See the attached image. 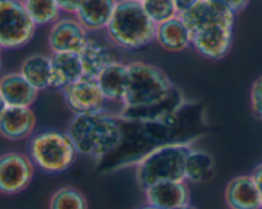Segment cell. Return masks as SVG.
<instances>
[{
    "instance_id": "1f68e13d",
    "label": "cell",
    "mask_w": 262,
    "mask_h": 209,
    "mask_svg": "<svg viewBox=\"0 0 262 209\" xmlns=\"http://www.w3.org/2000/svg\"><path fill=\"white\" fill-rule=\"evenodd\" d=\"M141 209H155V208H152V206H150V205H146V206H143V208H141Z\"/></svg>"
},
{
    "instance_id": "6da1fadb",
    "label": "cell",
    "mask_w": 262,
    "mask_h": 209,
    "mask_svg": "<svg viewBox=\"0 0 262 209\" xmlns=\"http://www.w3.org/2000/svg\"><path fill=\"white\" fill-rule=\"evenodd\" d=\"M129 87L118 117L129 121H163L171 119L186 104L183 93L165 71L145 61H130Z\"/></svg>"
},
{
    "instance_id": "277c9868",
    "label": "cell",
    "mask_w": 262,
    "mask_h": 209,
    "mask_svg": "<svg viewBox=\"0 0 262 209\" xmlns=\"http://www.w3.org/2000/svg\"><path fill=\"white\" fill-rule=\"evenodd\" d=\"M156 28L140 0L117 2L106 36L118 47L140 50L156 41Z\"/></svg>"
},
{
    "instance_id": "30bf717a",
    "label": "cell",
    "mask_w": 262,
    "mask_h": 209,
    "mask_svg": "<svg viewBox=\"0 0 262 209\" xmlns=\"http://www.w3.org/2000/svg\"><path fill=\"white\" fill-rule=\"evenodd\" d=\"M61 94L73 116L105 110L106 98L97 83V79L95 78L83 76L76 83L64 88Z\"/></svg>"
},
{
    "instance_id": "ac0fdd59",
    "label": "cell",
    "mask_w": 262,
    "mask_h": 209,
    "mask_svg": "<svg viewBox=\"0 0 262 209\" xmlns=\"http://www.w3.org/2000/svg\"><path fill=\"white\" fill-rule=\"evenodd\" d=\"M51 88H67L84 76L81 56L78 54H51Z\"/></svg>"
},
{
    "instance_id": "9a60e30c",
    "label": "cell",
    "mask_w": 262,
    "mask_h": 209,
    "mask_svg": "<svg viewBox=\"0 0 262 209\" xmlns=\"http://www.w3.org/2000/svg\"><path fill=\"white\" fill-rule=\"evenodd\" d=\"M36 127V115L31 107H4L0 112V133L3 138L18 142L30 138Z\"/></svg>"
},
{
    "instance_id": "7402d4cb",
    "label": "cell",
    "mask_w": 262,
    "mask_h": 209,
    "mask_svg": "<svg viewBox=\"0 0 262 209\" xmlns=\"http://www.w3.org/2000/svg\"><path fill=\"white\" fill-rule=\"evenodd\" d=\"M19 73L38 92L51 88V59L43 54L28 55L20 63Z\"/></svg>"
},
{
    "instance_id": "4dcf8cb0",
    "label": "cell",
    "mask_w": 262,
    "mask_h": 209,
    "mask_svg": "<svg viewBox=\"0 0 262 209\" xmlns=\"http://www.w3.org/2000/svg\"><path fill=\"white\" fill-rule=\"evenodd\" d=\"M181 209H197V208H194V206H192V205H188V206H186V208H181Z\"/></svg>"
},
{
    "instance_id": "5b68a950",
    "label": "cell",
    "mask_w": 262,
    "mask_h": 209,
    "mask_svg": "<svg viewBox=\"0 0 262 209\" xmlns=\"http://www.w3.org/2000/svg\"><path fill=\"white\" fill-rule=\"evenodd\" d=\"M192 147V142H171L148 153L136 166L140 188L146 190L159 182L183 181L187 155Z\"/></svg>"
},
{
    "instance_id": "44dd1931",
    "label": "cell",
    "mask_w": 262,
    "mask_h": 209,
    "mask_svg": "<svg viewBox=\"0 0 262 209\" xmlns=\"http://www.w3.org/2000/svg\"><path fill=\"white\" fill-rule=\"evenodd\" d=\"M156 42L170 53H181L192 45V33L179 17L156 28Z\"/></svg>"
},
{
    "instance_id": "52a82bcc",
    "label": "cell",
    "mask_w": 262,
    "mask_h": 209,
    "mask_svg": "<svg viewBox=\"0 0 262 209\" xmlns=\"http://www.w3.org/2000/svg\"><path fill=\"white\" fill-rule=\"evenodd\" d=\"M36 27L23 2L0 3V46L4 50H15L31 42Z\"/></svg>"
},
{
    "instance_id": "83f0119b",
    "label": "cell",
    "mask_w": 262,
    "mask_h": 209,
    "mask_svg": "<svg viewBox=\"0 0 262 209\" xmlns=\"http://www.w3.org/2000/svg\"><path fill=\"white\" fill-rule=\"evenodd\" d=\"M58 4L61 12L76 15L79 8H81L82 2H69V0H64V2H58Z\"/></svg>"
},
{
    "instance_id": "7c38bea8",
    "label": "cell",
    "mask_w": 262,
    "mask_h": 209,
    "mask_svg": "<svg viewBox=\"0 0 262 209\" xmlns=\"http://www.w3.org/2000/svg\"><path fill=\"white\" fill-rule=\"evenodd\" d=\"M233 42L232 24H215L192 36L197 53L211 60H220L229 54Z\"/></svg>"
},
{
    "instance_id": "cb8c5ba5",
    "label": "cell",
    "mask_w": 262,
    "mask_h": 209,
    "mask_svg": "<svg viewBox=\"0 0 262 209\" xmlns=\"http://www.w3.org/2000/svg\"><path fill=\"white\" fill-rule=\"evenodd\" d=\"M23 4L36 25H53L61 18V10L59 8L58 2L27 0V2H23Z\"/></svg>"
},
{
    "instance_id": "7a4b0ae2",
    "label": "cell",
    "mask_w": 262,
    "mask_h": 209,
    "mask_svg": "<svg viewBox=\"0 0 262 209\" xmlns=\"http://www.w3.org/2000/svg\"><path fill=\"white\" fill-rule=\"evenodd\" d=\"M67 134L78 154L102 161L120 145L123 127L117 115L104 110L73 116L67 127Z\"/></svg>"
},
{
    "instance_id": "484cf974",
    "label": "cell",
    "mask_w": 262,
    "mask_h": 209,
    "mask_svg": "<svg viewBox=\"0 0 262 209\" xmlns=\"http://www.w3.org/2000/svg\"><path fill=\"white\" fill-rule=\"evenodd\" d=\"M142 5L156 25L178 17L177 4L173 0H145Z\"/></svg>"
},
{
    "instance_id": "4fadbf2b",
    "label": "cell",
    "mask_w": 262,
    "mask_h": 209,
    "mask_svg": "<svg viewBox=\"0 0 262 209\" xmlns=\"http://www.w3.org/2000/svg\"><path fill=\"white\" fill-rule=\"evenodd\" d=\"M84 76L96 79L107 66L118 61L114 43L110 38H104L97 33H90L89 42L81 54Z\"/></svg>"
},
{
    "instance_id": "9c48e42d",
    "label": "cell",
    "mask_w": 262,
    "mask_h": 209,
    "mask_svg": "<svg viewBox=\"0 0 262 209\" xmlns=\"http://www.w3.org/2000/svg\"><path fill=\"white\" fill-rule=\"evenodd\" d=\"M35 165L27 154L15 150L3 153L0 157V191L4 195H15L31 184Z\"/></svg>"
},
{
    "instance_id": "603a6c76",
    "label": "cell",
    "mask_w": 262,
    "mask_h": 209,
    "mask_svg": "<svg viewBox=\"0 0 262 209\" xmlns=\"http://www.w3.org/2000/svg\"><path fill=\"white\" fill-rule=\"evenodd\" d=\"M215 170V160L211 153L201 148H191L186 160L184 180L192 184H205L214 177Z\"/></svg>"
},
{
    "instance_id": "5bb4252c",
    "label": "cell",
    "mask_w": 262,
    "mask_h": 209,
    "mask_svg": "<svg viewBox=\"0 0 262 209\" xmlns=\"http://www.w3.org/2000/svg\"><path fill=\"white\" fill-rule=\"evenodd\" d=\"M146 203L155 209H181L191 205V190L187 181H165L147 188Z\"/></svg>"
},
{
    "instance_id": "f1b7e54d",
    "label": "cell",
    "mask_w": 262,
    "mask_h": 209,
    "mask_svg": "<svg viewBox=\"0 0 262 209\" xmlns=\"http://www.w3.org/2000/svg\"><path fill=\"white\" fill-rule=\"evenodd\" d=\"M251 175H252V177L255 178L256 185H257L258 191H260L261 200H262V162L260 163V165H257L255 168H253V171Z\"/></svg>"
},
{
    "instance_id": "8fae6325",
    "label": "cell",
    "mask_w": 262,
    "mask_h": 209,
    "mask_svg": "<svg viewBox=\"0 0 262 209\" xmlns=\"http://www.w3.org/2000/svg\"><path fill=\"white\" fill-rule=\"evenodd\" d=\"M90 33L76 17H61L50 27L48 43L51 54H81L89 42Z\"/></svg>"
},
{
    "instance_id": "d4e9b609",
    "label": "cell",
    "mask_w": 262,
    "mask_h": 209,
    "mask_svg": "<svg viewBox=\"0 0 262 209\" xmlns=\"http://www.w3.org/2000/svg\"><path fill=\"white\" fill-rule=\"evenodd\" d=\"M49 209H89V201L78 189L73 186H63L51 195Z\"/></svg>"
},
{
    "instance_id": "f546056e",
    "label": "cell",
    "mask_w": 262,
    "mask_h": 209,
    "mask_svg": "<svg viewBox=\"0 0 262 209\" xmlns=\"http://www.w3.org/2000/svg\"><path fill=\"white\" fill-rule=\"evenodd\" d=\"M228 4H229L230 9L233 10V12L237 14V13L242 12L243 9H246L248 5V2H243V0H239V2H228Z\"/></svg>"
},
{
    "instance_id": "8992f818",
    "label": "cell",
    "mask_w": 262,
    "mask_h": 209,
    "mask_svg": "<svg viewBox=\"0 0 262 209\" xmlns=\"http://www.w3.org/2000/svg\"><path fill=\"white\" fill-rule=\"evenodd\" d=\"M27 149L35 167L49 175L68 170L78 154L69 135L56 129L41 130L32 135Z\"/></svg>"
},
{
    "instance_id": "d6986e66",
    "label": "cell",
    "mask_w": 262,
    "mask_h": 209,
    "mask_svg": "<svg viewBox=\"0 0 262 209\" xmlns=\"http://www.w3.org/2000/svg\"><path fill=\"white\" fill-rule=\"evenodd\" d=\"M96 79L106 101L120 102L123 104L130 79L128 64L119 60L115 61L114 64L107 66Z\"/></svg>"
},
{
    "instance_id": "2e32d148",
    "label": "cell",
    "mask_w": 262,
    "mask_h": 209,
    "mask_svg": "<svg viewBox=\"0 0 262 209\" xmlns=\"http://www.w3.org/2000/svg\"><path fill=\"white\" fill-rule=\"evenodd\" d=\"M37 96V89L19 71H10L0 79V98L4 107H31Z\"/></svg>"
},
{
    "instance_id": "e0dca14e",
    "label": "cell",
    "mask_w": 262,
    "mask_h": 209,
    "mask_svg": "<svg viewBox=\"0 0 262 209\" xmlns=\"http://www.w3.org/2000/svg\"><path fill=\"white\" fill-rule=\"evenodd\" d=\"M224 196L229 209H262L260 191L252 175L233 177L225 188Z\"/></svg>"
},
{
    "instance_id": "ffe728a7",
    "label": "cell",
    "mask_w": 262,
    "mask_h": 209,
    "mask_svg": "<svg viewBox=\"0 0 262 209\" xmlns=\"http://www.w3.org/2000/svg\"><path fill=\"white\" fill-rule=\"evenodd\" d=\"M117 2H82L81 8L74 17L83 25L89 33H99L106 31L113 14H114Z\"/></svg>"
},
{
    "instance_id": "4316f807",
    "label": "cell",
    "mask_w": 262,
    "mask_h": 209,
    "mask_svg": "<svg viewBox=\"0 0 262 209\" xmlns=\"http://www.w3.org/2000/svg\"><path fill=\"white\" fill-rule=\"evenodd\" d=\"M250 101L253 115L262 121V75L256 78L251 86Z\"/></svg>"
},
{
    "instance_id": "3957f363",
    "label": "cell",
    "mask_w": 262,
    "mask_h": 209,
    "mask_svg": "<svg viewBox=\"0 0 262 209\" xmlns=\"http://www.w3.org/2000/svg\"><path fill=\"white\" fill-rule=\"evenodd\" d=\"M120 119V117H119ZM123 127V139L117 150L102 161L114 158L115 167H127L136 165L148 153L168 143L177 142L173 139L176 134L177 116L163 121H129L120 119Z\"/></svg>"
},
{
    "instance_id": "ba28073f",
    "label": "cell",
    "mask_w": 262,
    "mask_h": 209,
    "mask_svg": "<svg viewBox=\"0 0 262 209\" xmlns=\"http://www.w3.org/2000/svg\"><path fill=\"white\" fill-rule=\"evenodd\" d=\"M178 17L191 31L192 36L215 24L234 25L235 13L223 0H189Z\"/></svg>"
}]
</instances>
